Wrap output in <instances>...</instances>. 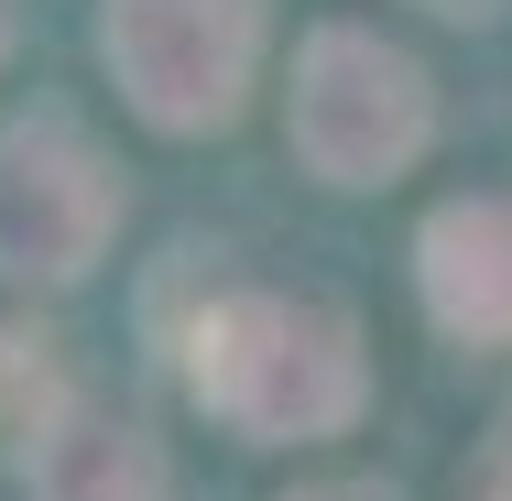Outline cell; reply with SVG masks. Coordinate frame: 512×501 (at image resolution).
Here are the masks:
<instances>
[{
	"instance_id": "11",
	"label": "cell",
	"mask_w": 512,
	"mask_h": 501,
	"mask_svg": "<svg viewBox=\"0 0 512 501\" xmlns=\"http://www.w3.org/2000/svg\"><path fill=\"white\" fill-rule=\"evenodd\" d=\"M436 11H491V0H436Z\"/></svg>"
},
{
	"instance_id": "5",
	"label": "cell",
	"mask_w": 512,
	"mask_h": 501,
	"mask_svg": "<svg viewBox=\"0 0 512 501\" xmlns=\"http://www.w3.org/2000/svg\"><path fill=\"white\" fill-rule=\"evenodd\" d=\"M425 316L469 349H512V197H447L414 240Z\"/></svg>"
},
{
	"instance_id": "9",
	"label": "cell",
	"mask_w": 512,
	"mask_h": 501,
	"mask_svg": "<svg viewBox=\"0 0 512 501\" xmlns=\"http://www.w3.org/2000/svg\"><path fill=\"white\" fill-rule=\"evenodd\" d=\"M0 403H11V338H0Z\"/></svg>"
},
{
	"instance_id": "1",
	"label": "cell",
	"mask_w": 512,
	"mask_h": 501,
	"mask_svg": "<svg viewBox=\"0 0 512 501\" xmlns=\"http://www.w3.org/2000/svg\"><path fill=\"white\" fill-rule=\"evenodd\" d=\"M186 382L218 425H240L251 447H306V436H338L371 371H360V327L338 305L306 295H218L186 327Z\"/></svg>"
},
{
	"instance_id": "2",
	"label": "cell",
	"mask_w": 512,
	"mask_h": 501,
	"mask_svg": "<svg viewBox=\"0 0 512 501\" xmlns=\"http://www.w3.org/2000/svg\"><path fill=\"white\" fill-rule=\"evenodd\" d=\"M284 131H295L306 175H327V186H393L436 131V99H425V66L404 44L360 33V22H327L295 55Z\"/></svg>"
},
{
	"instance_id": "8",
	"label": "cell",
	"mask_w": 512,
	"mask_h": 501,
	"mask_svg": "<svg viewBox=\"0 0 512 501\" xmlns=\"http://www.w3.org/2000/svg\"><path fill=\"white\" fill-rule=\"evenodd\" d=\"M480 501H512V447L491 458V491H480Z\"/></svg>"
},
{
	"instance_id": "6",
	"label": "cell",
	"mask_w": 512,
	"mask_h": 501,
	"mask_svg": "<svg viewBox=\"0 0 512 501\" xmlns=\"http://www.w3.org/2000/svg\"><path fill=\"white\" fill-rule=\"evenodd\" d=\"M22 436H33V447H22V480H33V501H175L164 447H153L131 414H109V403L55 393L33 425H22Z\"/></svg>"
},
{
	"instance_id": "3",
	"label": "cell",
	"mask_w": 512,
	"mask_h": 501,
	"mask_svg": "<svg viewBox=\"0 0 512 501\" xmlns=\"http://www.w3.org/2000/svg\"><path fill=\"white\" fill-rule=\"evenodd\" d=\"M99 55L153 131H229L262 77V0H109Z\"/></svg>"
},
{
	"instance_id": "7",
	"label": "cell",
	"mask_w": 512,
	"mask_h": 501,
	"mask_svg": "<svg viewBox=\"0 0 512 501\" xmlns=\"http://www.w3.org/2000/svg\"><path fill=\"white\" fill-rule=\"evenodd\" d=\"M284 501H393L382 480H316V491H284Z\"/></svg>"
},
{
	"instance_id": "4",
	"label": "cell",
	"mask_w": 512,
	"mask_h": 501,
	"mask_svg": "<svg viewBox=\"0 0 512 501\" xmlns=\"http://www.w3.org/2000/svg\"><path fill=\"white\" fill-rule=\"evenodd\" d=\"M109 229H120L109 153L55 109L11 120L0 131V284H77L109 251Z\"/></svg>"
},
{
	"instance_id": "10",
	"label": "cell",
	"mask_w": 512,
	"mask_h": 501,
	"mask_svg": "<svg viewBox=\"0 0 512 501\" xmlns=\"http://www.w3.org/2000/svg\"><path fill=\"white\" fill-rule=\"evenodd\" d=\"M0 55H11V0H0Z\"/></svg>"
}]
</instances>
